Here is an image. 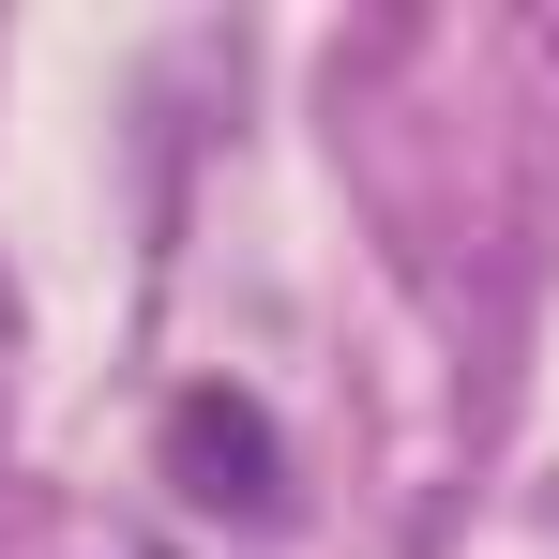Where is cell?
Here are the masks:
<instances>
[{"label":"cell","mask_w":559,"mask_h":559,"mask_svg":"<svg viewBox=\"0 0 559 559\" xmlns=\"http://www.w3.org/2000/svg\"><path fill=\"white\" fill-rule=\"evenodd\" d=\"M167 484H182L197 514L273 530V514H287V439H273V408H258V393H227V378L167 393Z\"/></svg>","instance_id":"6da1fadb"},{"label":"cell","mask_w":559,"mask_h":559,"mask_svg":"<svg viewBox=\"0 0 559 559\" xmlns=\"http://www.w3.org/2000/svg\"><path fill=\"white\" fill-rule=\"evenodd\" d=\"M15 364H31V318H15V273H0V424H15Z\"/></svg>","instance_id":"7a4b0ae2"}]
</instances>
